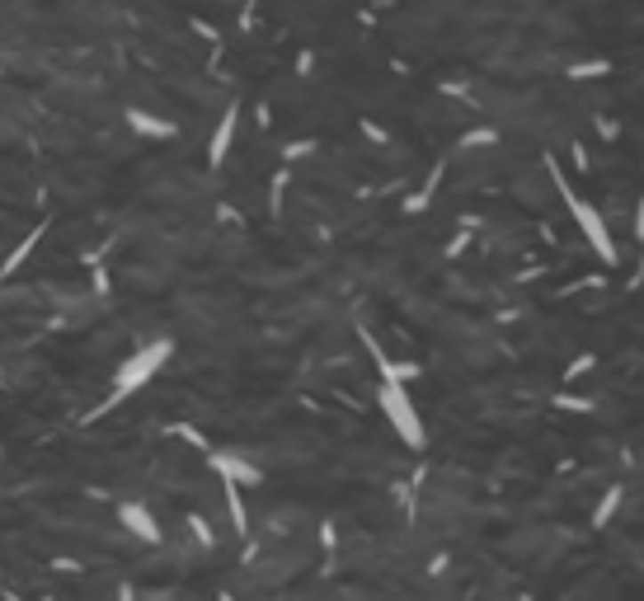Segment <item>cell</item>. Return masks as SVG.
Returning <instances> with one entry per match:
<instances>
[{
  "mask_svg": "<svg viewBox=\"0 0 644 601\" xmlns=\"http://www.w3.org/2000/svg\"><path fill=\"white\" fill-rule=\"evenodd\" d=\"M546 170H551V179H555V188H559V197H565V207H569V216H574V226L584 230V240L592 244V254H598L607 268H616V240H612V230H607V221H602V212L588 203V197L574 188V183L565 179V170L555 164V156H546Z\"/></svg>",
  "mask_w": 644,
  "mask_h": 601,
  "instance_id": "cell-1",
  "label": "cell"
},
{
  "mask_svg": "<svg viewBox=\"0 0 644 601\" xmlns=\"http://www.w3.org/2000/svg\"><path fill=\"white\" fill-rule=\"evenodd\" d=\"M376 405H382V413H386V423L395 428V437H400L405 446H423L428 442V432H423V419H419V409H415V399H409V390H405V381H390V376H382V390H376Z\"/></svg>",
  "mask_w": 644,
  "mask_h": 601,
  "instance_id": "cell-2",
  "label": "cell"
},
{
  "mask_svg": "<svg viewBox=\"0 0 644 601\" xmlns=\"http://www.w3.org/2000/svg\"><path fill=\"white\" fill-rule=\"evenodd\" d=\"M174 353V343L170 339H160V343H146L141 353H132L123 366H118V376H113V395H109V405H118V399H127L132 390H141L146 381H151L165 362H170Z\"/></svg>",
  "mask_w": 644,
  "mask_h": 601,
  "instance_id": "cell-3",
  "label": "cell"
},
{
  "mask_svg": "<svg viewBox=\"0 0 644 601\" xmlns=\"http://www.w3.org/2000/svg\"><path fill=\"white\" fill-rule=\"evenodd\" d=\"M207 461H212V470H217V475L236 479L240 489H245V484H259V479H263L259 465H254V461H245V456H236V451H212Z\"/></svg>",
  "mask_w": 644,
  "mask_h": 601,
  "instance_id": "cell-4",
  "label": "cell"
},
{
  "mask_svg": "<svg viewBox=\"0 0 644 601\" xmlns=\"http://www.w3.org/2000/svg\"><path fill=\"white\" fill-rule=\"evenodd\" d=\"M118 517H123V526L132 531L137 541H146V545H160V526H156V517H151V508L146 503H118Z\"/></svg>",
  "mask_w": 644,
  "mask_h": 601,
  "instance_id": "cell-5",
  "label": "cell"
},
{
  "mask_svg": "<svg viewBox=\"0 0 644 601\" xmlns=\"http://www.w3.org/2000/svg\"><path fill=\"white\" fill-rule=\"evenodd\" d=\"M236 123H240V108H226L221 123H217V132H212V146H207V160H212V164H221V160L230 156V141H236Z\"/></svg>",
  "mask_w": 644,
  "mask_h": 601,
  "instance_id": "cell-6",
  "label": "cell"
},
{
  "mask_svg": "<svg viewBox=\"0 0 644 601\" xmlns=\"http://www.w3.org/2000/svg\"><path fill=\"white\" fill-rule=\"evenodd\" d=\"M221 493H226V508H230V522H236V536H250V512H245V498H240V484L221 475Z\"/></svg>",
  "mask_w": 644,
  "mask_h": 601,
  "instance_id": "cell-7",
  "label": "cell"
},
{
  "mask_svg": "<svg viewBox=\"0 0 644 601\" xmlns=\"http://www.w3.org/2000/svg\"><path fill=\"white\" fill-rule=\"evenodd\" d=\"M621 503H625V489H621V484H612V489L602 493V503L592 508V531H607V526H612V517L621 512Z\"/></svg>",
  "mask_w": 644,
  "mask_h": 601,
  "instance_id": "cell-8",
  "label": "cell"
},
{
  "mask_svg": "<svg viewBox=\"0 0 644 601\" xmlns=\"http://www.w3.org/2000/svg\"><path fill=\"white\" fill-rule=\"evenodd\" d=\"M565 76H569V80H602V76H612V61H607V57H592V61H574Z\"/></svg>",
  "mask_w": 644,
  "mask_h": 601,
  "instance_id": "cell-9",
  "label": "cell"
},
{
  "mask_svg": "<svg viewBox=\"0 0 644 601\" xmlns=\"http://www.w3.org/2000/svg\"><path fill=\"white\" fill-rule=\"evenodd\" d=\"M127 123L137 132H146V137H174V123H160L151 113H127Z\"/></svg>",
  "mask_w": 644,
  "mask_h": 601,
  "instance_id": "cell-10",
  "label": "cell"
},
{
  "mask_svg": "<svg viewBox=\"0 0 644 601\" xmlns=\"http://www.w3.org/2000/svg\"><path fill=\"white\" fill-rule=\"evenodd\" d=\"M494 141H499V132H489V127L466 132V137H461V146H494Z\"/></svg>",
  "mask_w": 644,
  "mask_h": 601,
  "instance_id": "cell-11",
  "label": "cell"
},
{
  "mask_svg": "<svg viewBox=\"0 0 644 601\" xmlns=\"http://www.w3.org/2000/svg\"><path fill=\"white\" fill-rule=\"evenodd\" d=\"M635 240H640V249H644V197H640V207H635Z\"/></svg>",
  "mask_w": 644,
  "mask_h": 601,
  "instance_id": "cell-12",
  "label": "cell"
}]
</instances>
